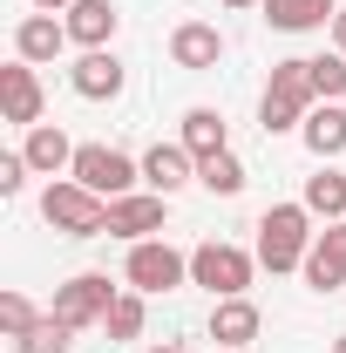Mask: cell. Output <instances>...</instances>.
Instances as JSON below:
<instances>
[{"label":"cell","instance_id":"cell-1","mask_svg":"<svg viewBox=\"0 0 346 353\" xmlns=\"http://www.w3.org/2000/svg\"><path fill=\"white\" fill-rule=\"evenodd\" d=\"M312 109H319L312 54H285V61H272V82H265V102H258V130L265 136H292Z\"/></svg>","mask_w":346,"mask_h":353},{"label":"cell","instance_id":"cell-2","mask_svg":"<svg viewBox=\"0 0 346 353\" xmlns=\"http://www.w3.org/2000/svg\"><path fill=\"white\" fill-rule=\"evenodd\" d=\"M312 211L305 204H272L258 218V265L265 272H299L305 252H312Z\"/></svg>","mask_w":346,"mask_h":353},{"label":"cell","instance_id":"cell-3","mask_svg":"<svg viewBox=\"0 0 346 353\" xmlns=\"http://www.w3.org/2000/svg\"><path fill=\"white\" fill-rule=\"evenodd\" d=\"M41 218L61 231V238H102L109 231V197H95L75 176H48L41 190Z\"/></svg>","mask_w":346,"mask_h":353},{"label":"cell","instance_id":"cell-4","mask_svg":"<svg viewBox=\"0 0 346 353\" xmlns=\"http://www.w3.org/2000/svg\"><path fill=\"white\" fill-rule=\"evenodd\" d=\"M252 272H258V259L238 252V245H224V238H204L190 252V285H204L211 299H245L252 292Z\"/></svg>","mask_w":346,"mask_h":353},{"label":"cell","instance_id":"cell-5","mask_svg":"<svg viewBox=\"0 0 346 353\" xmlns=\"http://www.w3.org/2000/svg\"><path fill=\"white\" fill-rule=\"evenodd\" d=\"M123 279H130V292H176V285H190V259L176 252L170 238H143L130 245V265H123Z\"/></svg>","mask_w":346,"mask_h":353},{"label":"cell","instance_id":"cell-6","mask_svg":"<svg viewBox=\"0 0 346 353\" xmlns=\"http://www.w3.org/2000/svg\"><path fill=\"white\" fill-rule=\"evenodd\" d=\"M68 176H75V183H88L95 197H130L136 183H143V163H136V157H123V150H109V143H82Z\"/></svg>","mask_w":346,"mask_h":353},{"label":"cell","instance_id":"cell-7","mask_svg":"<svg viewBox=\"0 0 346 353\" xmlns=\"http://www.w3.org/2000/svg\"><path fill=\"white\" fill-rule=\"evenodd\" d=\"M109 306H116V285H109V272H75V279H68V285H54V319H61V326H75V333H82V326H102V319H109Z\"/></svg>","mask_w":346,"mask_h":353},{"label":"cell","instance_id":"cell-8","mask_svg":"<svg viewBox=\"0 0 346 353\" xmlns=\"http://www.w3.org/2000/svg\"><path fill=\"white\" fill-rule=\"evenodd\" d=\"M163 218H170V197H156V190L109 197V238H130V245H143V238H156V231H163Z\"/></svg>","mask_w":346,"mask_h":353},{"label":"cell","instance_id":"cell-9","mask_svg":"<svg viewBox=\"0 0 346 353\" xmlns=\"http://www.w3.org/2000/svg\"><path fill=\"white\" fill-rule=\"evenodd\" d=\"M123 82H130V68L116 61V48H88L82 61L68 68V88H75L82 102H116V95H123Z\"/></svg>","mask_w":346,"mask_h":353},{"label":"cell","instance_id":"cell-10","mask_svg":"<svg viewBox=\"0 0 346 353\" xmlns=\"http://www.w3.org/2000/svg\"><path fill=\"white\" fill-rule=\"evenodd\" d=\"M0 116L21 123V130L41 123V75H34V61H21V54L0 68Z\"/></svg>","mask_w":346,"mask_h":353},{"label":"cell","instance_id":"cell-11","mask_svg":"<svg viewBox=\"0 0 346 353\" xmlns=\"http://www.w3.org/2000/svg\"><path fill=\"white\" fill-rule=\"evenodd\" d=\"M170 61L190 68V75H211L217 61H224V34H217L211 21H176L170 28Z\"/></svg>","mask_w":346,"mask_h":353},{"label":"cell","instance_id":"cell-12","mask_svg":"<svg viewBox=\"0 0 346 353\" xmlns=\"http://www.w3.org/2000/svg\"><path fill=\"white\" fill-rule=\"evenodd\" d=\"M305 285L312 292H340L346 285V224H326L319 238H312V252H305Z\"/></svg>","mask_w":346,"mask_h":353},{"label":"cell","instance_id":"cell-13","mask_svg":"<svg viewBox=\"0 0 346 353\" xmlns=\"http://www.w3.org/2000/svg\"><path fill=\"white\" fill-rule=\"evenodd\" d=\"M143 183L156 197H176L183 183H197V157L183 143H156V150H143Z\"/></svg>","mask_w":346,"mask_h":353},{"label":"cell","instance_id":"cell-14","mask_svg":"<svg viewBox=\"0 0 346 353\" xmlns=\"http://www.w3.org/2000/svg\"><path fill=\"white\" fill-rule=\"evenodd\" d=\"M116 28H123L116 0H75V7H68V41L82 48V54H88V48H109Z\"/></svg>","mask_w":346,"mask_h":353},{"label":"cell","instance_id":"cell-15","mask_svg":"<svg viewBox=\"0 0 346 353\" xmlns=\"http://www.w3.org/2000/svg\"><path fill=\"white\" fill-rule=\"evenodd\" d=\"M61 48H68V21H54V14H28V21L14 28V54H21V61H34V68L54 61Z\"/></svg>","mask_w":346,"mask_h":353},{"label":"cell","instance_id":"cell-16","mask_svg":"<svg viewBox=\"0 0 346 353\" xmlns=\"http://www.w3.org/2000/svg\"><path fill=\"white\" fill-rule=\"evenodd\" d=\"M21 157H28V170H34V176L75 170V143L54 130V123H34V130H28V143H21Z\"/></svg>","mask_w":346,"mask_h":353},{"label":"cell","instance_id":"cell-17","mask_svg":"<svg viewBox=\"0 0 346 353\" xmlns=\"http://www.w3.org/2000/svg\"><path fill=\"white\" fill-rule=\"evenodd\" d=\"M299 143L319 157V163H333V157H346V109L340 102H319L312 116L299 123Z\"/></svg>","mask_w":346,"mask_h":353},{"label":"cell","instance_id":"cell-18","mask_svg":"<svg viewBox=\"0 0 346 353\" xmlns=\"http://www.w3.org/2000/svg\"><path fill=\"white\" fill-rule=\"evenodd\" d=\"M258 326H265V312L252 306V299H217L211 306V340L217 347H252Z\"/></svg>","mask_w":346,"mask_h":353},{"label":"cell","instance_id":"cell-19","mask_svg":"<svg viewBox=\"0 0 346 353\" xmlns=\"http://www.w3.org/2000/svg\"><path fill=\"white\" fill-rule=\"evenodd\" d=\"M333 0H265V21L278 34H312V28H333Z\"/></svg>","mask_w":346,"mask_h":353},{"label":"cell","instance_id":"cell-20","mask_svg":"<svg viewBox=\"0 0 346 353\" xmlns=\"http://www.w3.org/2000/svg\"><path fill=\"white\" fill-rule=\"evenodd\" d=\"M312 218H326V224H340L346 218V176L333 170V163H319V170L305 176V197H299Z\"/></svg>","mask_w":346,"mask_h":353},{"label":"cell","instance_id":"cell-21","mask_svg":"<svg viewBox=\"0 0 346 353\" xmlns=\"http://www.w3.org/2000/svg\"><path fill=\"white\" fill-rule=\"evenodd\" d=\"M183 150L204 163V157H217V150H231V130H224V116L217 109H183Z\"/></svg>","mask_w":346,"mask_h":353},{"label":"cell","instance_id":"cell-22","mask_svg":"<svg viewBox=\"0 0 346 353\" xmlns=\"http://www.w3.org/2000/svg\"><path fill=\"white\" fill-rule=\"evenodd\" d=\"M197 183H204L211 197H238V190H245V163H238L231 150H217V157L197 163Z\"/></svg>","mask_w":346,"mask_h":353},{"label":"cell","instance_id":"cell-23","mask_svg":"<svg viewBox=\"0 0 346 353\" xmlns=\"http://www.w3.org/2000/svg\"><path fill=\"white\" fill-rule=\"evenodd\" d=\"M143 319H150V306H143V292H116V306H109V319H102L109 347H123V340H136V333H143Z\"/></svg>","mask_w":346,"mask_h":353},{"label":"cell","instance_id":"cell-24","mask_svg":"<svg viewBox=\"0 0 346 353\" xmlns=\"http://www.w3.org/2000/svg\"><path fill=\"white\" fill-rule=\"evenodd\" d=\"M68 347H75V326H61L54 312H41V326H28L14 340V353H68Z\"/></svg>","mask_w":346,"mask_h":353},{"label":"cell","instance_id":"cell-25","mask_svg":"<svg viewBox=\"0 0 346 353\" xmlns=\"http://www.w3.org/2000/svg\"><path fill=\"white\" fill-rule=\"evenodd\" d=\"M28 326H41V306H34L28 292H0V333H7V340H21Z\"/></svg>","mask_w":346,"mask_h":353},{"label":"cell","instance_id":"cell-26","mask_svg":"<svg viewBox=\"0 0 346 353\" xmlns=\"http://www.w3.org/2000/svg\"><path fill=\"white\" fill-rule=\"evenodd\" d=\"M312 88H319V102H340L346 95V54H312Z\"/></svg>","mask_w":346,"mask_h":353},{"label":"cell","instance_id":"cell-27","mask_svg":"<svg viewBox=\"0 0 346 353\" xmlns=\"http://www.w3.org/2000/svg\"><path fill=\"white\" fill-rule=\"evenodd\" d=\"M28 157H21V150H0V197H21V183H28Z\"/></svg>","mask_w":346,"mask_h":353},{"label":"cell","instance_id":"cell-28","mask_svg":"<svg viewBox=\"0 0 346 353\" xmlns=\"http://www.w3.org/2000/svg\"><path fill=\"white\" fill-rule=\"evenodd\" d=\"M333 48H340V54H346V7H340V14H333Z\"/></svg>","mask_w":346,"mask_h":353},{"label":"cell","instance_id":"cell-29","mask_svg":"<svg viewBox=\"0 0 346 353\" xmlns=\"http://www.w3.org/2000/svg\"><path fill=\"white\" fill-rule=\"evenodd\" d=\"M34 7H41V14H68L75 0H34Z\"/></svg>","mask_w":346,"mask_h":353},{"label":"cell","instance_id":"cell-30","mask_svg":"<svg viewBox=\"0 0 346 353\" xmlns=\"http://www.w3.org/2000/svg\"><path fill=\"white\" fill-rule=\"evenodd\" d=\"M150 353H190V347H176V340H163V347H150Z\"/></svg>","mask_w":346,"mask_h":353},{"label":"cell","instance_id":"cell-31","mask_svg":"<svg viewBox=\"0 0 346 353\" xmlns=\"http://www.w3.org/2000/svg\"><path fill=\"white\" fill-rule=\"evenodd\" d=\"M224 7H265V0H224Z\"/></svg>","mask_w":346,"mask_h":353},{"label":"cell","instance_id":"cell-32","mask_svg":"<svg viewBox=\"0 0 346 353\" xmlns=\"http://www.w3.org/2000/svg\"><path fill=\"white\" fill-rule=\"evenodd\" d=\"M333 353H346V333H340V340H333Z\"/></svg>","mask_w":346,"mask_h":353},{"label":"cell","instance_id":"cell-33","mask_svg":"<svg viewBox=\"0 0 346 353\" xmlns=\"http://www.w3.org/2000/svg\"><path fill=\"white\" fill-rule=\"evenodd\" d=\"M217 353H252V347H217Z\"/></svg>","mask_w":346,"mask_h":353}]
</instances>
